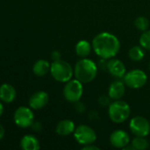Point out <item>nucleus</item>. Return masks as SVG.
<instances>
[{
	"label": "nucleus",
	"instance_id": "f257e3e1",
	"mask_svg": "<svg viewBox=\"0 0 150 150\" xmlns=\"http://www.w3.org/2000/svg\"><path fill=\"white\" fill-rule=\"evenodd\" d=\"M94 52L103 59H111L115 57L120 49L119 40L114 34L103 32L96 34L92 40Z\"/></svg>",
	"mask_w": 150,
	"mask_h": 150
},
{
	"label": "nucleus",
	"instance_id": "f03ea898",
	"mask_svg": "<svg viewBox=\"0 0 150 150\" xmlns=\"http://www.w3.org/2000/svg\"><path fill=\"white\" fill-rule=\"evenodd\" d=\"M73 71L76 79L82 83H88L96 77L98 69L95 62L86 57L81 58L76 62Z\"/></svg>",
	"mask_w": 150,
	"mask_h": 150
},
{
	"label": "nucleus",
	"instance_id": "7ed1b4c3",
	"mask_svg": "<svg viewBox=\"0 0 150 150\" xmlns=\"http://www.w3.org/2000/svg\"><path fill=\"white\" fill-rule=\"evenodd\" d=\"M131 108L130 105L121 99L114 100L108 109V114L111 120L114 123L120 124L125 122L130 116Z\"/></svg>",
	"mask_w": 150,
	"mask_h": 150
},
{
	"label": "nucleus",
	"instance_id": "20e7f679",
	"mask_svg": "<svg viewBox=\"0 0 150 150\" xmlns=\"http://www.w3.org/2000/svg\"><path fill=\"white\" fill-rule=\"evenodd\" d=\"M50 74L56 81L66 83L72 79L74 71L69 62L60 59L54 61L50 64Z\"/></svg>",
	"mask_w": 150,
	"mask_h": 150
},
{
	"label": "nucleus",
	"instance_id": "39448f33",
	"mask_svg": "<svg viewBox=\"0 0 150 150\" xmlns=\"http://www.w3.org/2000/svg\"><path fill=\"white\" fill-rule=\"evenodd\" d=\"M64 98L69 103H77L83 94V83L78 79H71L65 83L63 90Z\"/></svg>",
	"mask_w": 150,
	"mask_h": 150
},
{
	"label": "nucleus",
	"instance_id": "423d86ee",
	"mask_svg": "<svg viewBox=\"0 0 150 150\" xmlns=\"http://www.w3.org/2000/svg\"><path fill=\"white\" fill-rule=\"evenodd\" d=\"M73 136L76 142L82 146L94 143L97 137L95 131L88 125H80L75 127Z\"/></svg>",
	"mask_w": 150,
	"mask_h": 150
},
{
	"label": "nucleus",
	"instance_id": "0eeeda50",
	"mask_svg": "<svg viewBox=\"0 0 150 150\" xmlns=\"http://www.w3.org/2000/svg\"><path fill=\"white\" fill-rule=\"evenodd\" d=\"M148 81L147 74L141 69H133L126 73L124 82L131 89H141Z\"/></svg>",
	"mask_w": 150,
	"mask_h": 150
},
{
	"label": "nucleus",
	"instance_id": "6e6552de",
	"mask_svg": "<svg viewBox=\"0 0 150 150\" xmlns=\"http://www.w3.org/2000/svg\"><path fill=\"white\" fill-rule=\"evenodd\" d=\"M129 127L131 132L135 136L146 137L150 133L149 121L142 116L133 117L129 123Z\"/></svg>",
	"mask_w": 150,
	"mask_h": 150
},
{
	"label": "nucleus",
	"instance_id": "1a4fd4ad",
	"mask_svg": "<svg viewBox=\"0 0 150 150\" xmlns=\"http://www.w3.org/2000/svg\"><path fill=\"white\" fill-rule=\"evenodd\" d=\"M13 120L15 124L19 127H29L34 123V113L30 108L21 106L19 107L13 116Z\"/></svg>",
	"mask_w": 150,
	"mask_h": 150
},
{
	"label": "nucleus",
	"instance_id": "9d476101",
	"mask_svg": "<svg viewBox=\"0 0 150 150\" xmlns=\"http://www.w3.org/2000/svg\"><path fill=\"white\" fill-rule=\"evenodd\" d=\"M110 142L114 148L124 149L130 143V136L127 132L121 129H118L111 134Z\"/></svg>",
	"mask_w": 150,
	"mask_h": 150
},
{
	"label": "nucleus",
	"instance_id": "9b49d317",
	"mask_svg": "<svg viewBox=\"0 0 150 150\" xmlns=\"http://www.w3.org/2000/svg\"><path fill=\"white\" fill-rule=\"evenodd\" d=\"M107 69L109 73L116 78L124 77L126 73V68L124 62L118 59H115L114 57L110 59L107 62Z\"/></svg>",
	"mask_w": 150,
	"mask_h": 150
},
{
	"label": "nucleus",
	"instance_id": "f8f14e48",
	"mask_svg": "<svg viewBox=\"0 0 150 150\" xmlns=\"http://www.w3.org/2000/svg\"><path fill=\"white\" fill-rule=\"evenodd\" d=\"M49 95L47 92L40 91H37L35 93H34L28 101L29 106L30 108L34 109V110H40L42 108H43L48 103H49Z\"/></svg>",
	"mask_w": 150,
	"mask_h": 150
},
{
	"label": "nucleus",
	"instance_id": "ddd939ff",
	"mask_svg": "<svg viewBox=\"0 0 150 150\" xmlns=\"http://www.w3.org/2000/svg\"><path fill=\"white\" fill-rule=\"evenodd\" d=\"M126 93V83L121 80L113 81L108 90L109 98L112 100L121 99Z\"/></svg>",
	"mask_w": 150,
	"mask_h": 150
},
{
	"label": "nucleus",
	"instance_id": "4468645a",
	"mask_svg": "<svg viewBox=\"0 0 150 150\" xmlns=\"http://www.w3.org/2000/svg\"><path fill=\"white\" fill-rule=\"evenodd\" d=\"M74 122L71 120H63L56 127V133L60 136H68L73 134L75 130Z\"/></svg>",
	"mask_w": 150,
	"mask_h": 150
},
{
	"label": "nucleus",
	"instance_id": "2eb2a0df",
	"mask_svg": "<svg viewBox=\"0 0 150 150\" xmlns=\"http://www.w3.org/2000/svg\"><path fill=\"white\" fill-rule=\"evenodd\" d=\"M16 98L14 87L9 83H4L0 86V99L4 103H11Z\"/></svg>",
	"mask_w": 150,
	"mask_h": 150
},
{
	"label": "nucleus",
	"instance_id": "dca6fc26",
	"mask_svg": "<svg viewBox=\"0 0 150 150\" xmlns=\"http://www.w3.org/2000/svg\"><path fill=\"white\" fill-rule=\"evenodd\" d=\"M20 147L23 150H38L40 149V142L34 135L27 134L22 137Z\"/></svg>",
	"mask_w": 150,
	"mask_h": 150
},
{
	"label": "nucleus",
	"instance_id": "f3484780",
	"mask_svg": "<svg viewBox=\"0 0 150 150\" xmlns=\"http://www.w3.org/2000/svg\"><path fill=\"white\" fill-rule=\"evenodd\" d=\"M50 71V64L46 60H38L33 66V72L37 76H43Z\"/></svg>",
	"mask_w": 150,
	"mask_h": 150
},
{
	"label": "nucleus",
	"instance_id": "a211bd4d",
	"mask_svg": "<svg viewBox=\"0 0 150 150\" xmlns=\"http://www.w3.org/2000/svg\"><path fill=\"white\" fill-rule=\"evenodd\" d=\"M92 44H90L88 41L87 40H80L76 46H75V52H76V54L80 57V58H86L88 57L91 51H92Z\"/></svg>",
	"mask_w": 150,
	"mask_h": 150
},
{
	"label": "nucleus",
	"instance_id": "6ab92c4d",
	"mask_svg": "<svg viewBox=\"0 0 150 150\" xmlns=\"http://www.w3.org/2000/svg\"><path fill=\"white\" fill-rule=\"evenodd\" d=\"M144 48L140 45V46H133L131 47V49L128 52V56L129 58L133 61V62H140L144 58L145 53H144Z\"/></svg>",
	"mask_w": 150,
	"mask_h": 150
},
{
	"label": "nucleus",
	"instance_id": "aec40b11",
	"mask_svg": "<svg viewBox=\"0 0 150 150\" xmlns=\"http://www.w3.org/2000/svg\"><path fill=\"white\" fill-rule=\"evenodd\" d=\"M131 144L135 150H145L149 146V141L146 139V137L142 136H136L135 138H133Z\"/></svg>",
	"mask_w": 150,
	"mask_h": 150
},
{
	"label": "nucleus",
	"instance_id": "412c9836",
	"mask_svg": "<svg viewBox=\"0 0 150 150\" xmlns=\"http://www.w3.org/2000/svg\"><path fill=\"white\" fill-rule=\"evenodd\" d=\"M135 26L138 30L141 31V32H145L149 29V20L144 17V16H140L135 19Z\"/></svg>",
	"mask_w": 150,
	"mask_h": 150
},
{
	"label": "nucleus",
	"instance_id": "4be33fe9",
	"mask_svg": "<svg viewBox=\"0 0 150 150\" xmlns=\"http://www.w3.org/2000/svg\"><path fill=\"white\" fill-rule=\"evenodd\" d=\"M140 45L147 50H150V30L142 32L140 37Z\"/></svg>",
	"mask_w": 150,
	"mask_h": 150
},
{
	"label": "nucleus",
	"instance_id": "5701e85b",
	"mask_svg": "<svg viewBox=\"0 0 150 150\" xmlns=\"http://www.w3.org/2000/svg\"><path fill=\"white\" fill-rule=\"evenodd\" d=\"M82 149L83 150H99L100 149L96 146L94 145V143L92 144H88V145H85L82 147Z\"/></svg>",
	"mask_w": 150,
	"mask_h": 150
},
{
	"label": "nucleus",
	"instance_id": "b1692460",
	"mask_svg": "<svg viewBox=\"0 0 150 150\" xmlns=\"http://www.w3.org/2000/svg\"><path fill=\"white\" fill-rule=\"evenodd\" d=\"M52 58H53V60L54 61H57V60H60V58H61V54H59V52L58 51H54L53 53H52Z\"/></svg>",
	"mask_w": 150,
	"mask_h": 150
},
{
	"label": "nucleus",
	"instance_id": "393cba45",
	"mask_svg": "<svg viewBox=\"0 0 150 150\" xmlns=\"http://www.w3.org/2000/svg\"><path fill=\"white\" fill-rule=\"evenodd\" d=\"M4 136V127L0 124V140H2Z\"/></svg>",
	"mask_w": 150,
	"mask_h": 150
},
{
	"label": "nucleus",
	"instance_id": "a878e982",
	"mask_svg": "<svg viewBox=\"0 0 150 150\" xmlns=\"http://www.w3.org/2000/svg\"><path fill=\"white\" fill-rule=\"evenodd\" d=\"M3 112H4V106H3V105L0 103V117L2 116Z\"/></svg>",
	"mask_w": 150,
	"mask_h": 150
},
{
	"label": "nucleus",
	"instance_id": "bb28decb",
	"mask_svg": "<svg viewBox=\"0 0 150 150\" xmlns=\"http://www.w3.org/2000/svg\"><path fill=\"white\" fill-rule=\"evenodd\" d=\"M149 70H150V62H149Z\"/></svg>",
	"mask_w": 150,
	"mask_h": 150
}]
</instances>
